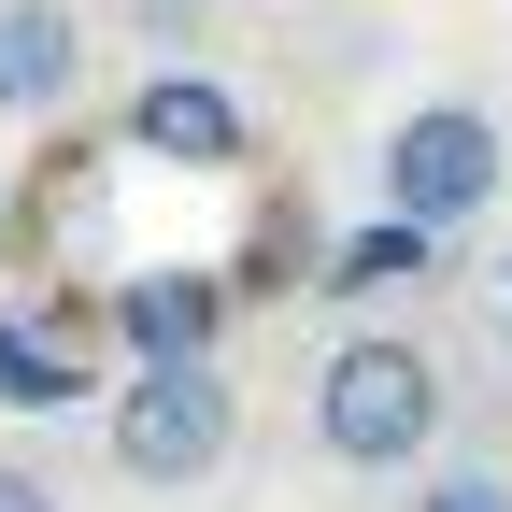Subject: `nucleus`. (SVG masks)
Instances as JSON below:
<instances>
[{"label":"nucleus","mask_w":512,"mask_h":512,"mask_svg":"<svg viewBox=\"0 0 512 512\" xmlns=\"http://www.w3.org/2000/svg\"><path fill=\"white\" fill-rule=\"evenodd\" d=\"M228 456H242L228 356H128V384H114V470L128 484H214Z\"/></svg>","instance_id":"2"},{"label":"nucleus","mask_w":512,"mask_h":512,"mask_svg":"<svg viewBox=\"0 0 512 512\" xmlns=\"http://www.w3.org/2000/svg\"><path fill=\"white\" fill-rule=\"evenodd\" d=\"M0 512H57V484H43L29 456H0Z\"/></svg>","instance_id":"10"},{"label":"nucleus","mask_w":512,"mask_h":512,"mask_svg":"<svg viewBox=\"0 0 512 512\" xmlns=\"http://www.w3.org/2000/svg\"><path fill=\"white\" fill-rule=\"evenodd\" d=\"M427 441H441V356L399 342V328L328 342V370H313V456L328 470H413Z\"/></svg>","instance_id":"1"},{"label":"nucleus","mask_w":512,"mask_h":512,"mask_svg":"<svg viewBox=\"0 0 512 512\" xmlns=\"http://www.w3.org/2000/svg\"><path fill=\"white\" fill-rule=\"evenodd\" d=\"M128 143H143V157H171V171H228L256 128H242V100H228L214 72H157L143 100H128Z\"/></svg>","instance_id":"5"},{"label":"nucleus","mask_w":512,"mask_h":512,"mask_svg":"<svg viewBox=\"0 0 512 512\" xmlns=\"http://www.w3.org/2000/svg\"><path fill=\"white\" fill-rule=\"evenodd\" d=\"M72 328H100V299L0 313V413H72V399H86V356H72Z\"/></svg>","instance_id":"6"},{"label":"nucleus","mask_w":512,"mask_h":512,"mask_svg":"<svg viewBox=\"0 0 512 512\" xmlns=\"http://www.w3.org/2000/svg\"><path fill=\"white\" fill-rule=\"evenodd\" d=\"M413 512H512V470H484V456H456V470H441Z\"/></svg>","instance_id":"9"},{"label":"nucleus","mask_w":512,"mask_h":512,"mask_svg":"<svg viewBox=\"0 0 512 512\" xmlns=\"http://www.w3.org/2000/svg\"><path fill=\"white\" fill-rule=\"evenodd\" d=\"M512 200V128L484 114V100H427V114H399V143H384V214H413V228H484Z\"/></svg>","instance_id":"3"},{"label":"nucleus","mask_w":512,"mask_h":512,"mask_svg":"<svg viewBox=\"0 0 512 512\" xmlns=\"http://www.w3.org/2000/svg\"><path fill=\"white\" fill-rule=\"evenodd\" d=\"M427 271H441V228H413V214L342 228L328 256H313V285H328V299H399V285H427Z\"/></svg>","instance_id":"8"},{"label":"nucleus","mask_w":512,"mask_h":512,"mask_svg":"<svg viewBox=\"0 0 512 512\" xmlns=\"http://www.w3.org/2000/svg\"><path fill=\"white\" fill-rule=\"evenodd\" d=\"M100 342H128V356H214L228 342V271H128L100 299Z\"/></svg>","instance_id":"4"},{"label":"nucleus","mask_w":512,"mask_h":512,"mask_svg":"<svg viewBox=\"0 0 512 512\" xmlns=\"http://www.w3.org/2000/svg\"><path fill=\"white\" fill-rule=\"evenodd\" d=\"M86 72V29H72V0H0V114H43V100H72Z\"/></svg>","instance_id":"7"}]
</instances>
